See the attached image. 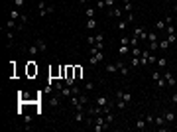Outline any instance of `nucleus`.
I'll return each instance as SVG.
<instances>
[{"label":"nucleus","instance_id":"obj_7","mask_svg":"<svg viewBox=\"0 0 177 132\" xmlns=\"http://www.w3.org/2000/svg\"><path fill=\"white\" fill-rule=\"evenodd\" d=\"M163 77H165L167 85H171V87H173V85H175V83H177V79L173 77V73H169V71H165V73H163Z\"/></svg>","mask_w":177,"mask_h":132},{"label":"nucleus","instance_id":"obj_19","mask_svg":"<svg viewBox=\"0 0 177 132\" xmlns=\"http://www.w3.org/2000/svg\"><path fill=\"white\" fill-rule=\"evenodd\" d=\"M128 26H130V24H128V20L124 18V20H120V22H118V30H120V32H124V30H126Z\"/></svg>","mask_w":177,"mask_h":132},{"label":"nucleus","instance_id":"obj_39","mask_svg":"<svg viewBox=\"0 0 177 132\" xmlns=\"http://www.w3.org/2000/svg\"><path fill=\"white\" fill-rule=\"evenodd\" d=\"M104 8H106L104 0H99V2H97V10H104Z\"/></svg>","mask_w":177,"mask_h":132},{"label":"nucleus","instance_id":"obj_23","mask_svg":"<svg viewBox=\"0 0 177 132\" xmlns=\"http://www.w3.org/2000/svg\"><path fill=\"white\" fill-rule=\"evenodd\" d=\"M20 16H22V14L18 12V8H14V10L10 12V18H12V20H20Z\"/></svg>","mask_w":177,"mask_h":132},{"label":"nucleus","instance_id":"obj_38","mask_svg":"<svg viewBox=\"0 0 177 132\" xmlns=\"http://www.w3.org/2000/svg\"><path fill=\"white\" fill-rule=\"evenodd\" d=\"M159 47H161V49H167V47H169V42H167V38L159 42Z\"/></svg>","mask_w":177,"mask_h":132},{"label":"nucleus","instance_id":"obj_16","mask_svg":"<svg viewBox=\"0 0 177 132\" xmlns=\"http://www.w3.org/2000/svg\"><path fill=\"white\" fill-rule=\"evenodd\" d=\"M97 28V20L95 18H87V30H95Z\"/></svg>","mask_w":177,"mask_h":132},{"label":"nucleus","instance_id":"obj_32","mask_svg":"<svg viewBox=\"0 0 177 132\" xmlns=\"http://www.w3.org/2000/svg\"><path fill=\"white\" fill-rule=\"evenodd\" d=\"M132 8H134L132 2H130V0H124V10H126V12H132Z\"/></svg>","mask_w":177,"mask_h":132},{"label":"nucleus","instance_id":"obj_54","mask_svg":"<svg viewBox=\"0 0 177 132\" xmlns=\"http://www.w3.org/2000/svg\"><path fill=\"white\" fill-rule=\"evenodd\" d=\"M175 10H177V8H175Z\"/></svg>","mask_w":177,"mask_h":132},{"label":"nucleus","instance_id":"obj_37","mask_svg":"<svg viewBox=\"0 0 177 132\" xmlns=\"http://www.w3.org/2000/svg\"><path fill=\"white\" fill-rule=\"evenodd\" d=\"M93 89H95V83H93V81H87V83H85V91H93Z\"/></svg>","mask_w":177,"mask_h":132},{"label":"nucleus","instance_id":"obj_44","mask_svg":"<svg viewBox=\"0 0 177 132\" xmlns=\"http://www.w3.org/2000/svg\"><path fill=\"white\" fill-rule=\"evenodd\" d=\"M104 4H106V8H108V10L114 8V0H104Z\"/></svg>","mask_w":177,"mask_h":132},{"label":"nucleus","instance_id":"obj_17","mask_svg":"<svg viewBox=\"0 0 177 132\" xmlns=\"http://www.w3.org/2000/svg\"><path fill=\"white\" fill-rule=\"evenodd\" d=\"M118 53H120L122 57L128 55V53H130V47H128V45H120V47H118Z\"/></svg>","mask_w":177,"mask_h":132},{"label":"nucleus","instance_id":"obj_20","mask_svg":"<svg viewBox=\"0 0 177 132\" xmlns=\"http://www.w3.org/2000/svg\"><path fill=\"white\" fill-rule=\"evenodd\" d=\"M110 16H114V18H120V16H122V10L114 6V8H110Z\"/></svg>","mask_w":177,"mask_h":132},{"label":"nucleus","instance_id":"obj_18","mask_svg":"<svg viewBox=\"0 0 177 132\" xmlns=\"http://www.w3.org/2000/svg\"><path fill=\"white\" fill-rule=\"evenodd\" d=\"M157 42V32H148V44Z\"/></svg>","mask_w":177,"mask_h":132},{"label":"nucleus","instance_id":"obj_50","mask_svg":"<svg viewBox=\"0 0 177 132\" xmlns=\"http://www.w3.org/2000/svg\"><path fill=\"white\" fill-rule=\"evenodd\" d=\"M163 20H165V24H173V18H171V16H165Z\"/></svg>","mask_w":177,"mask_h":132},{"label":"nucleus","instance_id":"obj_9","mask_svg":"<svg viewBox=\"0 0 177 132\" xmlns=\"http://www.w3.org/2000/svg\"><path fill=\"white\" fill-rule=\"evenodd\" d=\"M116 67H118V71H120V73L124 75V77L128 75V65H126L124 61H118V63H116Z\"/></svg>","mask_w":177,"mask_h":132},{"label":"nucleus","instance_id":"obj_25","mask_svg":"<svg viewBox=\"0 0 177 132\" xmlns=\"http://www.w3.org/2000/svg\"><path fill=\"white\" fill-rule=\"evenodd\" d=\"M155 83H157V87H159V89H163V87H165V85H167V81H165V77H163V75H161V77L157 79Z\"/></svg>","mask_w":177,"mask_h":132},{"label":"nucleus","instance_id":"obj_27","mask_svg":"<svg viewBox=\"0 0 177 132\" xmlns=\"http://www.w3.org/2000/svg\"><path fill=\"white\" fill-rule=\"evenodd\" d=\"M35 45L39 47V51H45V49H47V47H45V42H44V40H35Z\"/></svg>","mask_w":177,"mask_h":132},{"label":"nucleus","instance_id":"obj_43","mask_svg":"<svg viewBox=\"0 0 177 132\" xmlns=\"http://www.w3.org/2000/svg\"><path fill=\"white\" fill-rule=\"evenodd\" d=\"M6 38H8V44H12V40H14V34H12V30H8V32H6Z\"/></svg>","mask_w":177,"mask_h":132},{"label":"nucleus","instance_id":"obj_40","mask_svg":"<svg viewBox=\"0 0 177 132\" xmlns=\"http://www.w3.org/2000/svg\"><path fill=\"white\" fill-rule=\"evenodd\" d=\"M165 34H175V28H173V24H167V28H165Z\"/></svg>","mask_w":177,"mask_h":132},{"label":"nucleus","instance_id":"obj_3","mask_svg":"<svg viewBox=\"0 0 177 132\" xmlns=\"http://www.w3.org/2000/svg\"><path fill=\"white\" fill-rule=\"evenodd\" d=\"M102 59H104V53H102V51H100V49H97V51H95V53L91 55V59H88V61H91V63H93V65H97V63H100V61H102Z\"/></svg>","mask_w":177,"mask_h":132},{"label":"nucleus","instance_id":"obj_45","mask_svg":"<svg viewBox=\"0 0 177 132\" xmlns=\"http://www.w3.org/2000/svg\"><path fill=\"white\" fill-rule=\"evenodd\" d=\"M14 6H16V8H22V6H24V0H14Z\"/></svg>","mask_w":177,"mask_h":132},{"label":"nucleus","instance_id":"obj_46","mask_svg":"<svg viewBox=\"0 0 177 132\" xmlns=\"http://www.w3.org/2000/svg\"><path fill=\"white\" fill-rule=\"evenodd\" d=\"M126 20H128V24H132V22H134V14H132V12H128V16H126Z\"/></svg>","mask_w":177,"mask_h":132},{"label":"nucleus","instance_id":"obj_12","mask_svg":"<svg viewBox=\"0 0 177 132\" xmlns=\"http://www.w3.org/2000/svg\"><path fill=\"white\" fill-rule=\"evenodd\" d=\"M165 28H167L165 20H157V22H155V30H157V32H165Z\"/></svg>","mask_w":177,"mask_h":132},{"label":"nucleus","instance_id":"obj_51","mask_svg":"<svg viewBox=\"0 0 177 132\" xmlns=\"http://www.w3.org/2000/svg\"><path fill=\"white\" fill-rule=\"evenodd\" d=\"M171 101H173V103H175V105H177V93H175V95H173V97H171Z\"/></svg>","mask_w":177,"mask_h":132},{"label":"nucleus","instance_id":"obj_53","mask_svg":"<svg viewBox=\"0 0 177 132\" xmlns=\"http://www.w3.org/2000/svg\"><path fill=\"white\" fill-rule=\"evenodd\" d=\"M165 2H171V0H165Z\"/></svg>","mask_w":177,"mask_h":132},{"label":"nucleus","instance_id":"obj_48","mask_svg":"<svg viewBox=\"0 0 177 132\" xmlns=\"http://www.w3.org/2000/svg\"><path fill=\"white\" fill-rule=\"evenodd\" d=\"M87 42H88V45H95V36H88Z\"/></svg>","mask_w":177,"mask_h":132},{"label":"nucleus","instance_id":"obj_5","mask_svg":"<svg viewBox=\"0 0 177 132\" xmlns=\"http://www.w3.org/2000/svg\"><path fill=\"white\" fill-rule=\"evenodd\" d=\"M97 107H112V103L106 99V97L100 95V97H97Z\"/></svg>","mask_w":177,"mask_h":132},{"label":"nucleus","instance_id":"obj_10","mask_svg":"<svg viewBox=\"0 0 177 132\" xmlns=\"http://www.w3.org/2000/svg\"><path fill=\"white\" fill-rule=\"evenodd\" d=\"M28 73H30V75L37 73V67H35V61H33V59H30V61H28Z\"/></svg>","mask_w":177,"mask_h":132},{"label":"nucleus","instance_id":"obj_35","mask_svg":"<svg viewBox=\"0 0 177 132\" xmlns=\"http://www.w3.org/2000/svg\"><path fill=\"white\" fill-rule=\"evenodd\" d=\"M146 124H155V116L154 114H148V116H146Z\"/></svg>","mask_w":177,"mask_h":132},{"label":"nucleus","instance_id":"obj_49","mask_svg":"<svg viewBox=\"0 0 177 132\" xmlns=\"http://www.w3.org/2000/svg\"><path fill=\"white\" fill-rule=\"evenodd\" d=\"M20 22H22V24H28V16H24V14H22V16H20Z\"/></svg>","mask_w":177,"mask_h":132},{"label":"nucleus","instance_id":"obj_2","mask_svg":"<svg viewBox=\"0 0 177 132\" xmlns=\"http://www.w3.org/2000/svg\"><path fill=\"white\" fill-rule=\"evenodd\" d=\"M132 36H136V38H140V40H148V30H146L144 26H136V28H132Z\"/></svg>","mask_w":177,"mask_h":132},{"label":"nucleus","instance_id":"obj_15","mask_svg":"<svg viewBox=\"0 0 177 132\" xmlns=\"http://www.w3.org/2000/svg\"><path fill=\"white\" fill-rule=\"evenodd\" d=\"M134 128H136V130H144V128H146V120H144V118H138Z\"/></svg>","mask_w":177,"mask_h":132},{"label":"nucleus","instance_id":"obj_47","mask_svg":"<svg viewBox=\"0 0 177 132\" xmlns=\"http://www.w3.org/2000/svg\"><path fill=\"white\" fill-rule=\"evenodd\" d=\"M159 77H161V73H159V71H154V73H152V79H155V81H157Z\"/></svg>","mask_w":177,"mask_h":132},{"label":"nucleus","instance_id":"obj_29","mask_svg":"<svg viewBox=\"0 0 177 132\" xmlns=\"http://www.w3.org/2000/svg\"><path fill=\"white\" fill-rule=\"evenodd\" d=\"M95 14H97L95 8H87V10H85V16H87V18H95Z\"/></svg>","mask_w":177,"mask_h":132},{"label":"nucleus","instance_id":"obj_31","mask_svg":"<svg viewBox=\"0 0 177 132\" xmlns=\"http://www.w3.org/2000/svg\"><path fill=\"white\" fill-rule=\"evenodd\" d=\"M167 42H169V44H175L177 42V34H167Z\"/></svg>","mask_w":177,"mask_h":132},{"label":"nucleus","instance_id":"obj_33","mask_svg":"<svg viewBox=\"0 0 177 132\" xmlns=\"http://www.w3.org/2000/svg\"><path fill=\"white\" fill-rule=\"evenodd\" d=\"M120 45H130V36H122Z\"/></svg>","mask_w":177,"mask_h":132},{"label":"nucleus","instance_id":"obj_13","mask_svg":"<svg viewBox=\"0 0 177 132\" xmlns=\"http://www.w3.org/2000/svg\"><path fill=\"white\" fill-rule=\"evenodd\" d=\"M163 116H165V122H167V124H171V122L175 120V114H173L171 110H165V112H163Z\"/></svg>","mask_w":177,"mask_h":132},{"label":"nucleus","instance_id":"obj_42","mask_svg":"<svg viewBox=\"0 0 177 132\" xmlns=\"http://www.w3.org/2000/svg\"><path fill=\"white\" fill-rule=\"evenodd\" d=\"M81 75H83V69H81V67H75V79H79Z\"/></svg>","mask_w":177,"mask_h":132},{"label":"nucleus","instance_id":"obj_52","mask_svg":"<svg viewBox=\"0 0 177 132\" xmlns=\"http://www.w3.org/2000/svg\"><path fill=\"white\" fill-rule=\"evenodd\" d=\"M79 2H81V4H87V2H88V0H79Z\"/></svg>","mask_w":177,"mask_h":132},{"label":"nucleus","instance_id":"obj_21","mask_svg":"<svg viewBox=\"0 0 177 132\" xmlns=\"http://www.w3.org/2000/svg\"><path fill=\"white\" fill-rule=\"evenodd\" d=\"M97 44H104V34H97V36H95V45Z\"/></svg>","mask_w":177,"mask_h":132},{"label":"nucleus","instance_id":"obj_11","mask_svg":"<svg viewBox=\"0 0 177 132\" xmlns=\"http://www.w3.org/2000/svg\"><path fill=\"white\" fill-rule=\"evenodd\" d=\"M32 114H26V116H24V128H26V130H30V128H32Z\"/></svg>","mask_w":177,"mask_h":132},{"label":"nucleus","instance_id":"obj_28","mask_svg":"<svg viewBox=\"0 0 177 132\" xmlns=\"http://www.w3.org/2000/svg\"><path fill=\"white\" fill-rule=\"evenodd\" d=\"M106 71H108V73H116V71H118L116 63H108V65H106Z\"/></svg>","mask_w":177,"mask_h":132},{"label":"nucleus","instance_id":"obj_26","mask_svg":"<svg viewBox=\"0 0 177 132\" xmlns=\"http://www.w3.org/2000/svg\"><path fill=\"white\" fill-rule=\"evenodd\" d=\"M138 44H140V38H136V36H130V45H132V47H138Z\"/></svg>","mask_w":177,"mask_h":132},{"label":"nucleus","instance_id":"obj_22","mask_svg":"<svg viewBox=\"0 0 177 132\" xmlns=\"http://www.w3.org/2000/svg\"><path fill=\"white\" fill-rule=\"evenodd\" d=\"M130 65H132V67H140V65H142L140 57H134V55H132V59H130Z\"/></svg>","mask_w":177,"mask_h":132},{"label":"nucleus","instance_id":"obj_6","mask_svg":"<svg viewBox=\"0 0 177 132\" xmlns=\"http://www.w3.org/2000/svg\"><path fill=\"white\" fill-rule=\"evenodd\" d=\"M59 95H61L63 99H69V97H73V89L69 87V85H65V87L61 89V93H59Z\"/></svg>","mask_w":177,"mask_h":132},{"label":"nucleus","instance_id":"obj_1","mask_svg":"<svg viewBox=\"0 0 177 132\" xmlns=\"http://www.w3.org/2000/svg\"><path fill=\"white\" fill-rule=\"evenodd\" d=\"M37 6H39V16H47V14H51V12L55 10V6H53V4H51V6L45 4V0H39Z\"/></svg>","mask_w":177,"mask_h":132},{"label":"nucleus","instance_id":"obj_30","mask_svg":"<svg viewBox=\"0 0 177 132\" xmlns=\"http://www.w3.org/2000/svg\"><path fill=\"white\" fill-rule=\"evenodd\" d=\"M37 51H39V47H37V45H35V44H33L32 47H30V49H28V53L32 55V57H33V55H35V53H37Z\"/></svg>","mask_w":177,"mask_h":132},{"label":"nucleus","instance_id":"obj_41","mask_svg":"<svg viewBox=\"0 0 177 132\" xmlns=\"http://www.w3.org/2000/svg\"><path fill=\"white\" fill-rule=\"evenodd\" d=\"M155 61H157V57H155L154 53H150V57H148V65H150V63H155Z\"/></svg>","mask_w":177,"mask_h":132},{"label":"nucleus","instance_id":"obj_4","mask_svg":"<svg viewBox=\"0 0 177 132\" xmlns=\"http://www.w3.org/2000/svg\"><path fill=\"white\" fill-rule=\"evenodd\" d=\"M114 99H122V101H126V103H132V95H130V93H124V91H116V93H114Z\"/></svg>","mask_w":177,"mask_h":132},{"label":"nucleus","instance_id":"obj_36","mask_svg":"<svg viewBox=\"0 0 177 132\" xmlns=\"http://www.w3.org/2000/svg\"><path fill=\"white\" fill-rule=\"evenodd\" d=\"M104 118H106L108 124H112V122H114V114H112V112H106V114H104Z\"/></svg>","mask_w":177,"mask_h":132},{"label":"nucleus","instance_id":"obj_34","mask_svg":"<svg viewBox=\"0 0 177 132\" xmlns=\"http://www.w3.org/2000/svg\"><path fill=\"white\" fill-rule=\"evenodd\" d=\"M142 51H144V49H140V47H132V55H134V57H140Z\"/></svg>","mask_w":177,"mask_h":132},{"label":"nucleus","instance_id":"obj_8","mask_svg":"<svg viewBox=\"0 0 177 132\" xmlns=\"http://www.w3.org/2000/svg\"><path fill=\"white\" fill-rule=\"evenodd\" d=\"M73 118H75V122H85V120H87V118H85V112H83V110H75Z\"/></svg>","mask_w":177,"mask_h":132},{"label":"nucleus","instance_id":"obj_14","mask_svg":"<svg viewBox=\"0 0 177 132\" xmlns=\"http://www.w3.org/2000/svg\"><path fill=\"white\" fill-rule=\"evenodd\" d=\"M128 105H130V103H126V101H122V99H116V109L118 110H124Z\"/></svg>","mask_w":177,"mask_h":132},{"label":"nucleus","instance_id":"obj_24","mask_svg":"<svg viewBox=\"0 0 177 132\" xmlns=\"http://www.w3.org/2000/svg\"><path fill=\"white\" fill-rule=\"evenodd\" d=\"M155 65H157V67H161V69H163V67L167 65V59H165V57H159V59L155 61Z\"/></svg>","mask_w":177,"mask_h":132}]
</instances>
